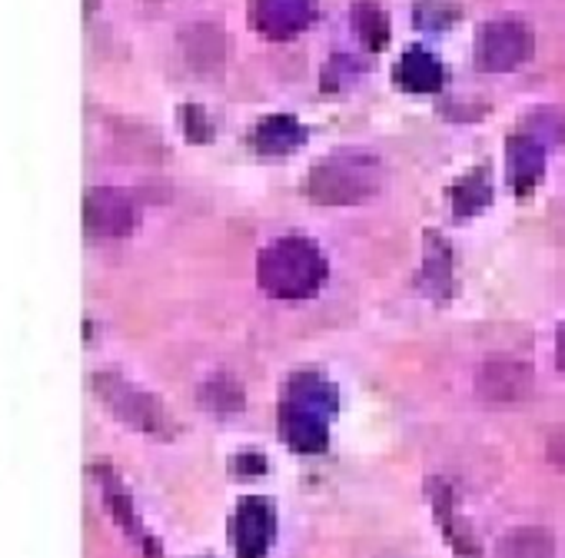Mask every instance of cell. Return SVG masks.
I'll use <instances>...</instances> for the list:
<instances>
[{"label":"cell","instance_id":"6","mask_svg":"<svg viewBox=\"0 0 565 558\" xmlns=\"http://www.w3.org/2000/svg\"><path fill=\"white\" fill-rule=\"evenodd\" d=\"M236 558H263L273 541V508L263 498H246L233 525Z\"/></svg>","mask_w":565,"mask_h":558},{"label":"cell","instance_id":"5","mask_svg":"<svg viewBox=\"0 0 565 558\" xmlns=\"http://www.w3.org/2000/svg\"><path fill=\"white\" fill-rule=\"evenodd\" d=\"M94 386H97L100 399H104L124 422H130V426H137V429H143V432H163L167 412H163L147 393L127 386V383L117 379V376H97Z\"/></svg>","mask_w":565,"mask_h":558},{"label":"cell","instance_id":"4","mask_svg":"<svg viewBox=\"0 0 565 558\" xmlns=\"http://www.w3.org/2000/svg\"><path fill=\"white\" fill-rule=\"evenodd\" d=\"M84 226L90 236H127L137 226V203L130 193L114 190V186H100L90 190L84 200Z\"/></svg>","mask_w":565,"mask_h":558},{"label":"cell","instance_id":"9","mask_svg":"<svg viewBox=\"0 0 565 558\" xmlns=\"http://www.w3.org/2000/svg\"><path fill=\"white\" fill-rule=\"evenodd\" d=\"M479 386L489 399H519L529 393V369L515 360H492L486 363Z\"/></svg>","mask_w":565,"mask_h":558},{"label":"cell","instance_id":"10","mask_svg":"<svg viewBox=\"0 0 565 558\" xmlns=\"http://www.w3.org/2000/svg\"><path fill=\"white\" fill-rule=\"evenodd\" d=\"M310 18V0H259V24L269 34H290Z\"/></svg>","mask_w":565,"mask_h":558},{"label":"cell","instance_id":"2","mask_svg":"<svg viewBox=\"0 0 565 558\" xmlns=\"http://www.w3.org/2000/svg\"><path fill=\"white\" fill-rule=\"evenodd\" d=\"M337 409V393L320 376H300L282 403V439L297 452H320L327 446V416Z\"/></svg>","mask_w":565,"mask_h":558},{"label":"cell","instance_id":"13","mask_svg":"<svg viewBox=\"0 0 565 558\" xmlns=\"http://www.w3.org/2000/svg\"><path fill=\"white\" fill-rule=\"evenodd\" d=\"M396 81H399L403 87H409V90L426 94V90H436V87H439L443 74H439V64H436L433 57H426V54H409L406 61H399Z\"/></svg>","mask_w":565,"mask_h":558},{"label":"cell","instance_id":"3","mask_svg":"<svg viewBox=\"0 0 565 558\" xmlns=\"http://www.w3.org/2000/svg\"><path fill=\"white\" fill-rule=\"evenodd\" d=\"M380 186V170L363 153H340L313 167L310 173V196L317 203L343 206L373 196Z\"/></svg>","mask_w":565,"mask_h":558},{"label":"cell","instance_id":"14","mask_svg":"<svg viewBox=\"0 0 565 558\" xmlns=\"http://www.w3.org/2000/svg\"><path fill=\"white\" fill-rule=\"evenodd\" d=\"M489 180H486V170H472L469 176H462L452 190V206H456V216H472L479 213L486 203H489Z\"/></svg>","mask_w":565,"mask_h":558},{"label":"cell","instance_id":"8","mask_svg":"<svg viewBox=\"0 0 565 558\" xmlns=\"http://www.w3.org/2000/svg\"><path fill=\"white\" fill-rule=\"evenodd\" d=\"M479 57H482L486 67H492V71L515 67V64L525 57V34H522L515 24H495V28L486 31L482 47H479Z\"/></svg>","mask_w":565,"mask_h":558},{"label":"cell","instance_id":"1","mask_svg":"<svg viewBox=\"0 0 565 558\" xmlns=\"http://www.w3.org/2000/svg\"><path fill=\"white\" fill-rule=\"evenodd\" d=\"M323 279L327 259L303 236L276 239L259 256V287L276 300H307L323 287Z\"/></svg>","mask_w":565,"mask_h":558},{"label":"cell","instance_id":"15","mask_svg":"<svg viewBox=\"0 0 565 558\" xmlns=\"http://www.w3.org/2000/svg\"><path fill=\"white\" fill-rule=\"evenodd\" d=\"M555 360H558V369L565 373V326L558 330V343H555Z\"/></svg>","mask_w":565,"mask_h":558},{"label":"cell","instance_id":"12","mask_svg":"<svg viewBox=\"0 0 565 558\" xmlns=\"http://www.w3.org/2000/svg\"><path fill=\"white\" fill-rule=\"evenodd\" d=\"M499 558H552V535L545 528H515L499 541Z\"/></svg>","mask_w":565,"mask_h":558},{"label":"cell","instance_id":"7","mask_svg":"<svg viewBox=\"0 0 565 558\" xmlns=\"http://www.w3.org/2000/svg\"><path fill=\"white\" fill-rule=\"evenodd\" d=\"M505 160H509V180L515 193H529L532 186H539L542 170H545V150L535 137H522V133L512 137Z\"/></svg>","mask_w":565,"mask_h":558},{"label":"cell","instance_id":"11","mask_svg":"<svg viewBox=\"0 0 565 558\" xmlns=\"http://www.w3.org/2000/svg\"><path fill=\"white\" fill-rule=\"evenodd\" d=\"M253 143L263 150V153H290L297 143H303V130L297 120L290 117H273V120H263Z\"/></svg>","mask_w":565,"mask_h":558}]
</instances>
